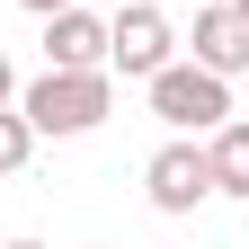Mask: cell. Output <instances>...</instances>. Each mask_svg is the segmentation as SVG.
<instances>
[{"label":"cell","mask_w":249,"mask_h":249,"mask_svg":"<svg viewBox=\"0 0 249 249\" xmlns=\"http://www.w3.org/2000/svg\"><path fill=\"white\" fill-rule=\"evenodd\" d=\"M107 107H116V71H53L45 62V80L18 89V116L36 134H89V124H107Z\"/></svg>","instance_id":"6da1fadb"},{"label":"cell","mask_w":249,"mask_h":249,"mask_svg":"<svg viewBox=\"0 0 249 249\" xmlns=\"http://www.w3.org/2000/svg\"><path fill=\"white\" fill-rule=\"evenodd\" d=\"M0 240H9V231H0Z\"/></svg>","instance_id":"4fadbf2b"},{"label":"cell","mask_w":249,"mask_h":249,"mask_svg":"<svg viewBox=\"0 0 249 249\" xmlns=\"http://www.w3.org/2000/svg\"><path fill=\"white\" fill-rule=\"evenodd\" d=\"M0 249H45V240H0Z\"/></svg>","instance_id":"8fae6325"},{"label":"cell","mask_w":249,"mask_h":249,"mask_svg":"<svg viewBox=\"0 0 249 249\" xmlns=\"http://www.w3.org/2000/svg\"><path fill=\"white\" fill-rule=\"evenodd\" d=\"M45 62L53 71H107V18H89L80 0L45 18Z\"/></svg>","instance_id":"5b68a950"},{"label":"cell","mask_w":249,"mask_h":249,"mask_svg":"<svg viewBox=\"0 0 249 249\" xmlns=\"http://www.w3.org/2000/svg\"><path fill=\"white\" fill-rule=\"evenodd\" d=\"M205 160H213V196H249V116H223L205 134Z\"/></svg>","instance_id":"52a82bcc"},{"label":"cell","mask_w":249,"mask_h":249,"mask_svg":"<svg viewBox=\"0 0 249 249\" xmlns=\"http://www.w3.org/2000/svg\"><path fill=\"white\" fill-rule=\"evenodd\" d=\"M187 45H196V62H205V71H249V18L240 9H196V36H187Z\"/></svg>","instance_id":"8992f818"},{"label":"cell","mask_w":249,"mask_h":249,"mask_svg":"<svg viewBox=\"0 0 249 249\" xmlns=\"http://www.w3.org/2000/svg\"><path fill=\"white\" fill-rule=\"evenodd\" d=\"M231 9H240V18H249V0H231Z\"/></svg>","instance_id":"7c38bea8"},{"label":"cell","mask_w":249,"mask_h":249,"mask_svg":"<svg viewBox=\"0 0 249 249\" xmlns=\"http://www.w3.org/2000/svg\"><path fill=\"white\" fill-rule=\"evenodd\" d=\"M18 9H36V18H53V9H71V0H18Z\"/></svg>","instance_id":"30bf717a"},{"label":"cell","mask_w":249,"mask_h":249,"mask_svg":"<svg viewBox=\"0 0 249 249\" xmlns=\"http://www.w3.org/2000/svg\"><path fill=\"white\" fill-rule=\"evenodd\" d=\"M0 107H18V71H9V53H0Z\"/></svg>","instance_id":"9c48e42d"},{"label":"cell","mask_w":249,"mask_h":249,"mask_svg":"<svg viewBox=\"0 0 249 249\" xmlns=\"http://www.w3.org/2000/svg\"><path fill=\"white\" fill-rule=\"evenodd\" d=\"M27 151H36V124H27L18 107H0V178H9V169H27Z\"/></svg>","instance_id":"ba28073f"},{"label":"cell","mask_w":249,"mask_h":249,"mask_svg":"<svg viewBox=\"0 0 249 249\" xmlns=\"http://www.w3.org/2000/svg\"><path fill=\"white\" fill-rule=\"evenodd\" d=\"M160 62H178V36H169V18L151 9V0H134V9H116V18H107V71L151 80Z\"/></svg>","instance_id":"3957f363"},{"label":"cell","mask_w":249,"mask_h":249,"mask_svg":"<svg viewBox=\"0 0 249 249\" xmlns=\"http://www.w3.org/2000/svg\"><path fill=\"white\" fill-rule=\"evenodd\" d=\"M142 187H151V205H160V213H196V205L213 196L205 142H160V151H151V169H142Z\"/></svg>","instance_id":"277c9868"},{"label":"cell","mask_w":249,"mask_h":249,"mask_svg":"<svg viewBox=\"0 0 249 249\" xmlns=\"http://www.w3.org/2000/svg\"><path fill=\"white\" fill-rule=\"evenodd\" d=\"M142 89H151V116H160L169 134H213V124L231 116V80L205 71L196 53H187V62H160Z\"/></svg>","instance_id":"7a4b0ae2"}]
</instances>
